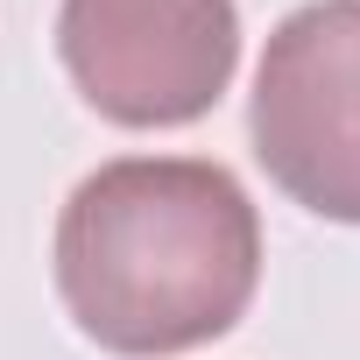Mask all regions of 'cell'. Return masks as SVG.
I'll return each mask as SVG.
<instances>
[{
	"mask_svg": "<svg viewBox=\"0 0 360 360\" xmlns=\"http://www.w3.org/2000/svg\"><path fill=\"white\" fill-rule=\"evenodd\" d=\"M57 297L120 360H169L240 325L262 283V219L205 155L99 162L57 212Z\"/></svg>",
	"mask_w": 360,
	"mask_h": 360,
	"instance_id": "1",
	"label": "cell"
},
{
	"mask_svg": "<svg viewBox=\"0 0 360 360\" xmlns=\"http://www.w3.org/2000/svg\"><path fill=\"white\" fill-rule=\"evenodd\" d=\"M57 57L113 127H191L240 64L233 0H64Z\"/></svg>",
	"mask_w": 360,
	"mask_h": 360,
	"instance_id": "3",
	"label": "cell"
},
{
	"mask_svg": "<svg viewBox=\"0 0 360 360\" xmlns=\"http://www.w3.org/2000/svg\"><path fill=\"white\" fill-rule=\"evenodd\" d=\"M248 141L283 198L360 226V0H304L276 22L248 99Z\"/></svg>",
	"mask_w": 360,
	"mask_h": 360,
	"instance_id": "2",
	"label": "cell"
}]
</instances>
